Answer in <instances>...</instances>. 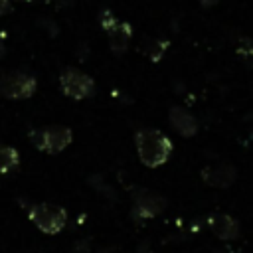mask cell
<instances>
[{"instance_id":"7a4b0ae2","label":"cell","mask_w":253,"mask_h":253,"mask_svg":"<svg viewBox=\"0 0 253 253\" xmlns=\"http://www.w3.org/2000/svg\"><path fill=\"white\" fill-rule=\"evenodd\" d=\"M28 211V219L34 223V227H38L42 233L45 235H57L63 231L65 223H67V211L61 206L55 204H47V202H40V204H30L26 208Z\"/></svg>"},{"instance_id":"5b68a950","label":"cell","mask_w":253,"mask_h":253,"mask_svg":"<svg viewBox=\"0 0 253 253\" xmlns=\"http://www.w3.org/2000/svg\"><path fill=\"white\" fill-rule=\"evenodd\" d=\"M59 89L65 97L73 101H83L95 95V79L81 69L65 67L59 75Z\"/></svg>"},{"instance_id":"3957f363","label":"cell","mask_w":253,"mask_h":253,"mask_svg":"<svg viewBox=\"0 0 253 253\" xmlns=\"http://www.w3.org/2000/svg\"><path fill=\"white\" fill-rule=\"evenodd\" d=\"M30 140L38 150L45 154H59L73 142V130L63 125H49L30 130Z\"/></svg>"},{"instance_id":"ba28073f","label":"cell","mask_w":253,"mask_h":253,"mask_svg":"<svg viewBox=\"0 0 253 253\" xmlns=\"http://www.w3.org/2000/svg\"><path fill=\"white\" fill-rule=\"evenodd\" d=\"M206 223H208L210 231L219 239L229 241V239H235L239 235V221L229 213L211 211V213H208Z\"/></svg>"},{"instance_id":"9a60e30c","label":"cell","mask_w":253,"mask_h":253,"mask_svg":"<svg viewBox=\"0 0 253 253\" xmlns=\"http://www.w3.org/2000/svg\"><path fill=\"white\" fill-rule=\"evenodd\" d=\"M10 12H12V4H10V0H0V18L6 16V14H10Z\"/></svg>"},{"instance_id":"ac0fdd59","label":"cell","mask_w":253,"mask_h":253,"mask_svg":"<svg viewBox=\"0 0 253 253\" xmlns=\"http://www.w3.org/2000/svg\"><path fill=\"white\" fill-rule=\"evenodd\" d=\"M16 2H30V0H16Z\"/></svg>"},{"instance_id":"277c9868","label":"cell","mask_w":253,"mask_h":253,"mask_svg":"<svg viewBox=\"0 0 253 253\" xmlns=\"http://www.w3.org/2000/svg\"><path fill=\"white\" fill-rule=\"evenodd\" d=\"M38 91V79L26 71H8L0 75V95L10 101H22L34 97Z\"/></svg>"},{"instance_id":"5bb4252c","label":"cell","mask_w":253,"mask_h":253,"mask_svg":"<svg viewBox=\"0 0 253 253\" xmlns=\"http://www.w3.org/2000/svg\"><path fill=\"white\" fill-rule=\"evenodd\" d=\"M99 22H101V28H103L105 32H109V30H111L119 20L113 16V12H111V10H103V12H101V16H99Z\"/></svg>"},{"instance_id":"9c48e42d","label":"cell","mask_w":253,"mask_h":253,"mask_svg":"<svg viewBox=\"0 0 253 253\" xmlns=\"http://www.w3.org/2000/svg\"><path fill=\"white\" fill-rule=\"evenodd\" d=\"M168 121H170V125L174 126V130H176L180 136H184V138L196 136L198 130H200L198 119H196L190 111H186L184 107H172V109L168 111Z\"/></svg>"},{"instance_id":"30bf717a","label":"cell","mask_w":253,"mask_h":253,"mask_svg":"<svg viewBox=\"0 0 253 253\" xmlns=\"http://www.w3.org/2000/svg\"><path fill=\"white\" fill-rule=\"evenodd\" d=\"M107 36H109V47H111V51H113L115 55H123V53L126 51L128 43H130L132 28H130V24H126V22H117V24L107 32Z\"/></svg>"},{"instance_id":"8992f818","label":"cell","mask_w":253,"mask_h":253,"mask_svg":"<svg viewBox=\"0 0 253 253\" xmlns=\"http://www.w3.org/2000/svg\"><path fill=\"white\" fill-rule=\"evenodd\" d=\"M166 198L160 194H154L146 188L136 190L132 196V208H130V217L136 223H142L146 219H152L156 215H160L166 210Z\"/></svg>"},{"instance_id":"e0dca14e","label":"cell","mask_w":253,"mask_h":253,"mask_svg":"<svg viewBox=\"0 0 253 253\" xmlns=\"http://www.w3.org/2000/svg\"><path fill=\"white\" fill-rule=\"evenodd\" d=\"M101 253H123V251H117V249H103Z\"/></svg>"},{"instance_id":"7c38bea8","label":"cell","mask_w":253,"mask_h":253,"mask_svg":"<svg viewBox=\"0 0 253 253\" xmlns=\"http://www.w3.org/2000/svg\"><path fill=\"white\" fill-rule=\"evenodd\" d=\"M168 42L166 40H150L148 43H146V47H144V55L150 59V61H160L162 59V55H164V51L168 49Z\"/></svg>"},{"instance_id":"4fadbf2b","label":"cell","mask_w":253,"mask_h":253,"mask_svg":"<svg viewBox=\"0 0 253 253\" xmlns=\"http://www.w3.org/2000/svg\"><path fill=\"white\" fill-rule=\"evenodd\" d=\"M237 55L247 67H253V40L241 38L237 43Z\"/></svg>"},{"instance_id":"2e32d148","label":"cell","mask_w":253,"mask_h":253,"mask_svg":"<svg viewBox=\"0 0 253 253\" xmlns=\"http://www.w3.org/2000/svg\"><path fill=\"white\" fill-rule=\"evenodd\" d=\"M6 55V43H4V40L0 38V59Z\"/></svg>"},{"instance_id":"52a82bcc","label":"cell","mask_w":253,"mask_h":253,"mask_svg":"<svg viewBox=\"0 0 253 253\" xmlns=\"http://www.w3.org/2000/svg\"><path fill=\"white\" fill-rule=\"evenodd\" d=\"M200 178L204 180L206 186L210 188H217V190H227L235 184L237 180V168L229 162H221V164H211L202 168Z\"/></svg>"},{"instance_id":"8fae6325","label":"cell","mask_w":253,"mask_h":253,"mask_svg":"<svg viewBox=\"0 0 253 253\" xmlns=\"http://www.w3.org/2000/svg\"><path fill=\"white\" fill-rule=\"evenodd\" d=\"M18 166H20V152H18V148L0 142V176L10 174Z\"/></svg>"},{"instance_id":"6da1fadb","label":"cell","mask_w":253,"mask_h":253,"mask_svg":"<svg viewBox=\"0 0 253 253\" xmlns=\"http://www.w3.org/2000/svg\"><path fill=\"white\" fill-rule=\"evenodd\" d=\"M134 146L138 160L148 168L166 164L174 152V142L158 128H138L134 132Z\"/></svg>"}]
</instances>
